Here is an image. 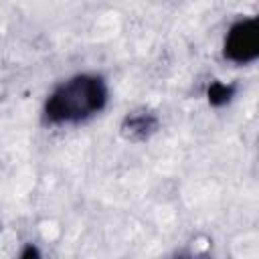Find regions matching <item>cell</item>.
I'll use <instances>...</instances> for the list:
<instances>
[{"label": "cell", "mask_w": 259, "mask_h": 259, "mask_svg": "<svg viewBox=\"0 0 259 259\" xmlns=\"http://www.w3.org/2000/svg\"><path fill=\"white\" fill-rule=\"evenodd\" d=\"M107 103V85L99 75H75L59 83L45 101V119L53 125L81 123Z\"/></svg>", "instance_id": "1"}, {"label": "cell", "mask_w": 259, "mask_h": 259, "mask_svg": "<svg viewBox=\"0 0 259 259\" xmlns=\"http://www.w3.org/2000/svg\"><path fill=\"white\" fill-rule=\"evenodd\" d=\"M223 55L237 65L253 63L259 57V28L255 18L237 20L229 28L223 45Z\"/></svg>", "instance_id": "2"}, {"label": "cell", "mask_w": 259, "mask_h": 259, "mask_svg": "<svg viewBox=\"0 0 259 259\" xmlns=\"http://www.w3.org/2000/svg\"><path fill=\"white\" fill-rule=\"evenodd\" d=\"M156 127H158V119L152 113H132L123 119V125H121L123 134L134 140L148 138L152 132H156Z\"/></svg>", "instance_id": "3"}, {"label": "cell", "mask_w": 259, "mask_h": 259, "mask_svg": "<svg viewBox=\"0 0 259 259\" xmlns=\"http://www.w3.org/2000/svg\"><path fill=\"white\" fill-rule=\"evenodd\" d=\"M235 95V85H227V83H221V81H214L208 85L206 89V97H208V103L214 105V107H221L225 103H229Z\"/></svg>", "instance_id": "4"}, {"label": "cell", "mask_w": 259, "mask_h": 259, "mask_svg": "<svg viewBox=\"0 0 259 259\" xmlns=\"http://www.w3.org/2000/svg\"><path fill=\"white\" fill-rule=\"evenodd\" d=\"M20 257H22V259H26V257H38V251H36L32 245H28V247H26V251H24Z\"/></svg>", "instance_id": "5"}]
</instances>
